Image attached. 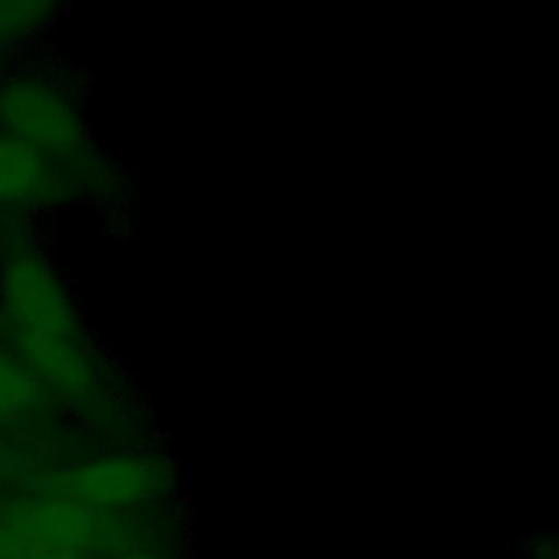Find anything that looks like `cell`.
<instances>
[{
	"label": "cell",
	"mask_w": 559,
	"mask_h": 559,
	"mask_svg": "<svg viewBox=\"0 0 559 559\" xmlns=\"http://www.w3.org/2000/svg\"><path fill=\"white\" fill-rule=\"evenodd\" d=\"M0 122L11 138L46 155L74 153L83 144V124L74 107L37 81H11L0 87Z\"/></svg>",
	"instance_id": "1"
},
{
	"label": "cell",
	"mask_w": 559,
	"mask_h": 559,
	"mask_svg": "<svg viewBox=\"0 0 559 559\" xmlns=\"http://www.w3.org/2000/svg\"><path fill=\"white\" fill-rule=\"evenodd\" d=\"M2 297L13 328L76 336V317L52 271L31 258L13 260L2 280Z\"/></svg>",
	"instance_id": "2"
},
{
	"label": "cell",
	"mask_w": 559,
	"mask_h": 559,
	"mask_svg": "<svg viewBox=\"0 0 559 559\" xmlns=\"http://www.w3.org/2000/svg\"><path fill=\"white\" fill-rule=\"evenodd\" d=\"M168 472L153 456L118 454L96 459L70 476L72 493L103 509H122L157 498L166 489Z\"/></svg>",
	"instance_id": "3"
},
{
	"label": "cell",
	"mask_w": 559,
	"mask_h": 559,
	"mask_svg": "<svg viewBox=\"0 0 559 559\" xmlns=\"http://www.w3.org/2000/svg\"><path fill=\"white\" fill-rule=\"evenodd\" d=\"M15 330V345L24 356L26 365L39 373L46 382L68 395H85L94 384V371L79 347L76 336L39 334Z\"/></svg>",
	"instance_id": "4"
},
{
	"label": "cell",
	"mask_w": 559,
	"mask_h": 559,
	"mask_svg": "<svg viewBox=\"0 0 559 559\" xmlns=\"http://www.w3.org/2000/svg\"><path fill=\"white\" fill-rule=\"evenodd\" d=\"M55 183L52 162L39 148L0 135V203H26L41 199Z\"/></svg>",
	"instance_id": "5"
},
{
	"label": "cell",
	"mask_w": 559,
	"mask_h": 559,
	"mask_svg": "<svg viewBox=\"0 0 559 559\" xmlns=\"http://www.w3.org/2000/svg\"><path fill=\"white\" fill-rule=\"evenodd\" d=\"M92 526L94 520L90 511H85L81 504L70 502H48L35 507L17 518V522L13 524L17 533L35 535L70 548H79L81 544H85L92 535Z\"/></svg>",
	"instance_id": "6"
},
{
	"label": "cell",
	"mask_w": 559,
	"mask_h": 559,
	"mask_svg": "<svg viewBox=\"0 0 559 559\" xmlns=\"http://www.w3.org/2000/svg\"><path fill=\"white\" fill-rule=\"evenodd\" d=\"M37 400V382L0 352V419L26 411Z\"/></svg>",
	"instance_id": "7"
},
{
	"label": "cell",
	"mask_w": 559,
	"mask_h": 559,
	"mask_svg": "<svg viewBox=\"0 0 559 559\" xmlns=\"http://www.w3.org/2000/svg\"><path fill=\"white\" fill-rule=\"evenodd\" d=\"M55 7L35 0H0V46L35 31Z\"/></svg>",
	"instance_id": "8"
},
{
	"label": "cell",
	"mask_w": 559,
	"mask_h": 559,
	"mask_svg": "<svg viewBox=\"0 0 559 559\" xmlns=\"http://www.w3.org/2000/svg\"><path fill=\"white\" fill-rule=\"evenodd\" d=\"M524 555L528 559H559L557 537L552 533H537L524 544Z\"/></svg>",
	"instance_id": "9"
},
{
	"label": "cell",
	"mask_w": 559,
	"mask_h": 559,
	"mask_svg": "<svg viewBox=\"0 0 559 559\" xmlns=\"http://www.w3.org/2000/svg\"><path fill=\"white\" fill-rule=\"evenodd\" d=\"M0 559H20V535L13 526L0 524Z\"/></svg>",
	"instance_id": "10"
},
{
	"label": "cell",
	"mask_w": 559,
	"mask_h": 559,
	"mask_svg": "<svg viewBox=\"0 0 559 559\" xmlns=\"http://www.w3.org/2000/svg\"><path fill=\"white\" fill-rule=\"evenodd\" d=\"M122 559H162V557H157L153 552H133V555H127Z\"/></svg>",
	"instance_id": "11"
}]
</instances>
